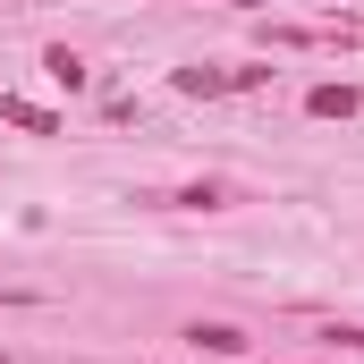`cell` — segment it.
<instances>
[{
  "label": "cell",
  "instance_id": "obj_4",
  "mask_svg": "<svg viewBox=\"0 0 364 364\" xmlns=\"http://www.w3.org/2000/svg\"><path fill=\"white\" fill-rule=\"evenodd\" d=\"M186 339H195V348H212V356H237V348H246V339H237V331H229V322H195V331H186Z\"/></svg>",
  "mask_w": 364,
  "mask_h": 364
},
{
  "label": "cell",
  "instance_id": "obj_5",
  "mask_svg": "<svg viewBox=\"0 0 364 364\" xmlns=\"http://www.w3.org/2000/svg\"><path fill=\"white\" fill-rule=\"evenodd\" d=\"M43 68H51V85H68V93L85 85V60L77 51H43Z\"/></svg>",
  "mask_w": 364,
  "mask_h": 364
},
{
  "label": "cell",
  "instance_id": "obj_2",
  "mask_svg": "<svg viewBox=\"0 0 364 364\" xmlns=\"http://www.w3.org/2000/svg\"><path fill=\"white\" fill-rule=\"evenodd\" d=\"M0 119H9V127H26V136H60V119H51L43 102H17V93H0Z\"/></svg>",
  "mask_w": 364,
  "mask_h": 364
},
{
  "label": "cell",
  "instance_id": "obj_3",
  "mask_svg": "<svg viewBox=\"0 0 364 364\" xmlns=\"http://www.w3.org/2000/svg\"><path fill=\"white\" fill-rule=\"evenodd\" d=\"M305 110H314V119H356V85H314Z\"/></svg>",
  "mask_w": 364,
  "mask_h": 364
},
{
  "label": "cell",
  "instance_id": "obj_6",
  "mask_svg": "<svg viewBox=\"0 0 364 364\" xmlns=\"http://www.w3.org/2000/svg\"><path fill=\"white\" fill-rule=\"evenodd\" d=\"M237 9H255V0H237Z\"/></svg>",
  "mask_w": 364,
  "mask_h": 364
},
{
  "label": "cell",
  "instance_id": "obj_1",
  "mask_svg": "<svg viewBox=\"0 0 364 364\" xmlns=\"http://www.w3.org/2000/svg\"><path fill=\"white\" fill-rule=\"evenodd\" d=\"M229 85H263V68H178V93H229Z\"/></svg>",
  "mask_w": 364,
  "mask_h": 364
}]
</instances>
